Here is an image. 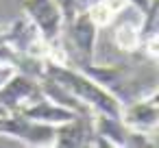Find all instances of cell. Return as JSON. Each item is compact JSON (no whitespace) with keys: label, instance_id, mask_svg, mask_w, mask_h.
<instances>
[{"label":"cell","instance_id":"6da1fadb","mask_svg":"<svg viewBox=\"0 0 159 148\" xmlns=\"http://www.w3.org/2000/svg\"><path fill=\"white\" fill-rule=\"evenodd\" d=\"M105 87L122 107L159 92V70L155 61L142 59L135 63H89L79 68Z\"/></svg>","mask_w":159,"mask_h":148},{"label":"cell","instance_id":"7a4b0ae2","mask_svg":"<svg viewBox=\"0 0 159 148\" xmlns=\"http://www.w3.org/2000/svg\"><path fill=\"white\" fill-rule=\"evenodd\" d=\"M42 76H48L61 87H66L92 113H105V115H116V118L122 115V105L105 87H100L92 76H87L83 70L70 63H46Z\"/></svg>","mask_w":159,"mask_h":148},{"label":"cell","instance_id":"3957f363","mask_svg":"<svg viewBox=\"0 0 159 148\" xmlns=\"http://www.w3.org/2000/svg\"><path fill=\"white\" fill-rule=\"evenodd\" d=\"M98 26L89 18L87 9H81L70 22L63 26L61 44L68 55V63L74 68H83L94 63L96 57V42H98Z\"/></svg>","mask_w":159,"mask_h":148},{"label":"cell","instance_id":"277c9868","mask_svg":"<svg viewBox=\"0 0 159 148\" xmlns=\"http://www.w3.org/2000/svg\"><path fill=\"white\" fill-rule=\"evenodd\" d=\"M94 131H96V148H157L155 135L139 133L129 128L122 118L118 115H105V113H94L92 115Z\"/></svg>","mask_w":159,"mask_h":148},{"label":"cell","instance_id":"5b68a950","mask_svg":"<svg viewBox=\"0 0 159 148\" xmlns=\"http://www.w3.org/2000/svg\"><path fill=\"white\" fill-rule=\"evenodd\" d=\"M7 44L16 50V55L22 59H42L46 61V52H48V44L44 42L42 33L37 31V26L22 13L18 18L11 20V24L2 31ZM20 68V65H18Z\"/></svg>","mask_w":159,"mask_h":148},{"label":"cell","instance_id":"8992f818","mask_svg":"<svg viewBox=\"0 0 159 148\" xmlns=\"http://www.w3.org/2000/svg\"><path fill=\"white\" fill-rule=\"evenodd\" d=\"M22 9H24V16L37 26V31L42 33L48 46L61 44L66 20L59 7L55 5V0H22Z\"/></svg>","mask_w":159,"mask_h":148},{"label":"cell","instance_id":"52a82bcc","mask_svg":"<svg viewBox=\"0 0 159 148\" xmlns=\"http://www.w3.org/2000/svg\"><path fill=\"white\" fill-rule=\"evenodd\" d=\"M39 96H44L39 78L16 70L11 74V78L0 87V107L7 113H18L22 107L37 100Z\"/></svg>","mask_w":159,"mask_h":148},{"label":"cell","instance_id":"ba28073f","mask_svg":"<svg viewBox=\"0 0 159 148\" xmlns=\"http://www.w3.org/2000/svg\"><path fill=\"white\" fill-rule=\"evenodd\" d=\"M94 113H76L72 120H66L55 126V141L57 148H96V131L92 122Z\"/></svg>","mask_w":159,"mask_h":148},{"label":"cell","instance_id":"9c48e42d","mask_svg":"<svg viewBox=\"0 0 159 148\" xmlns=\"http://www.w3.org/2000/svg\"><path fill=\"white\" fill-rule=\"evenodd\" d=\"M122 122L139 133L155 135L159 126V92L122 107Z\"/></svg>","mask_w":159,"mask_h":148},{"label":"cell","instance_id":"30bf717a","mask_svg":"<svg viewBox=\"0 0 159 148\" xmlns=\"http://www.w3.org/2000/svg\"><path fill=\"white\" fill-rule=\"evenodd\" d=\"M18 113H22V115L29 118V120L44 122V124H52V126H57V124H61V122H66V120H72V118L76 115L74 111H70V109H66V107L52 102L50 98H46V94L39 96L37 100L29 102L26 107H22Z\"/></svg>","mask_w":159,"mask_h":148},{"label":"cell","instance_id":"8fae6325","mask_svg":"<svg viewBox=\"0 0 159 148\" xmlns=\"http://www.w3.org/2000/svg\"><path fill=\"white\" fill-rule=\"evenodd\" d=\"M129 7H131L129 0H92L85 9L89 18L96 22V26L105 29V26H111Z\"/></svg>","mask_w":159,"mask_h":148},{"label":"cell","instance_id":"7c38bea8","mask_svg":"<svg viewBox=\"0 0 159 148\" xmlns=\"http://www.w3.org/2000/svg\"><path fill=\"white\" fill-rule=\"evenodd\" d=\"M111 39L116 44L118 50H122L124 55L135 57L139 52V44H142V31H139V22L133 20H122L113 26L111 31Z\"/></svg>","mask_w":159,"mask_h":148},{"label":"cell","instance_id":"4fadbf2b","mask_svg":"<svg viewBox=\"0 0 159 148\" xmlns=\"http://www.w3.org/2000/svg\"><path fill=\"white\" fill-rule=\"evenodd\" d=\"M0 63H9V65H13L16 70H18V65H20V57H18L16 50L7 44L2 31H0Z\"/></svg>","mask_w":159,"mask_h":148},{"label":"cell","instance_id":"5bb4252c","mask_svg":"<svg viewBox=\"0 0 159 148\" xmlns=\"http://www.w3.org/2000/svg\"><path fill=\"white\" fill-rule=\"evenodd\" d=\"M55 5L59 7V11H61V16H63L66 22H70V20L81 11L79 0H55Z\"/></svg>","mask_w":159,"mask_h":148},{"label":"cell","instance_id":"9a60e30c","mask_svg":"<svg viewBox=\"0 0 159 148\" xmlns=\"http://www.w3.org/2000/svg\"><path fill=\"white\" fill-rule=\"evenodd\" d=\"M16 72V68L13 65H9V63H0V87H2L9 78H11V74Z\"/></svg>","mask_w":159,"mask_h":148},{"label":"cell","instance_id":"2e32d148","mask_svg":"<svg viewBox=\"0 0 159 148\" xmlns=\"http://www.w3.org/2000/svg\"><path fill=\"white\" fill-rule=\"evenodd\" d=\"M150 2H152V0H129V5H133V7L139 11V16L146 13V9L150 7Z\"/></svg>","mask_w":159,"mask_h":148},{"label":"cell","instance_id":"e0dca14e","mask_svg":"<svg viewBox=\"0 0 159 148\" xmlns=\"http://www.w3.org/2000/svg\"><path fill=\"white\" fill-rule=\"evenodd\" d=\"M89 2H92V0H79V7H81V9H85Z\"/></svg>","mask_w":159,"mask_h":148},{"label":"cell","instance_id":"ac0fdd59","mask_svg":"<svg viewBox=\"0 0 159 148\" xmlns=\"http://www.w3.org/2000/svg\"><path fill=\"white\" fill-rule=\"evenodd\" d=\"M5 113H7V111H5V109H2V107H0V115H5Z\"/></svg>","mask_w":159,"mask_h":148}]
</instances>
